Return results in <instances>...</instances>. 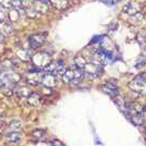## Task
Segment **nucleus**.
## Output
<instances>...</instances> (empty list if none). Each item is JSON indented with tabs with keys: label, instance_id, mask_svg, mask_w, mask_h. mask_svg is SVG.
<instances>
[{
	"label": "nucleus",
	"instance_id": "4468645a",
	"mask_svg": "<svg viewBox=\"0 0 146 146\" xmlns=\"http://www.w3.org/2000/svg\"><path fill=\"white\" fill-rule=\"evenodd\" d=\"M26 102L29 105L31 106H33V107H37L39 103H40V97H39V95L36 94V93H32L29 97L26 98Z\"/></svg>",
	"mask_w": 146,
	"mask_h": 146
},
{
	"label": "nucleus",
	"instance_id": "ddd939ff",
	"mask_svg": "<svg viewBox=\"0 0 146 146\" xmlns=\"http://www.w3.org/2000/svg\"><path fill=\"white\" fill-rule=\"evenodd\" d=\"M6 140L9 143L18 144L19 142L21 141V134L19 133L18 131H12V132H10V133H8L6 135Z\"/></svg>",
	"mask_w": 146,
	"mask_h": 146
},
{
	"label": "nucleus",
	"instance_id": "dca6fc26",
	"mask_svg": "<svg viewBox=\"0 0 146 146\" xmlns=\"http://www.w3.org/2000/svg\"><path fill=\"white\" fill-rule=\"evenodd\" d=\"M17 93H18L19 97L22 98V99H25V100H26V98L32 94V92H31L30 88H27V87H25V86L21 87V88H19L18 91H17Z\"/></svg>",
	"mask_w": 146,
	"mask_h": 146
},
{
	"label": "nucleus",
	"instance_id": "9b49d317",
	"mask_svg": "<svg viewBox=\"0 0 146 146\" xmlns=\"http://www.w3.org/2000/svg\"><path fill=\"white\" fill-rule=\"evenodd\" d=\"M35 5V10L37 12L45 13L48 11V7H49V0H37L36 3L34 2Z\"/></svg>",
	"mask_w": 146,
	"mask_h": 146
},
{
	"label": "nucleus",
	"instance_id": "f03ea898",
	"mask_svg": "<svg viewBox=\"0 0 146 146\" xmlns=\"http://www.w3.org/2000/svg\"><path fill=\"white\" fill-rule=\"evenodd\" d=\"M129 87L134 92L140 95H146V73H142L134 78L130 84Z\"/></svg>",
	"mask_w": 146,
	"mask_h": 146
},
{
	"label": "nucleus",
	"instance_id": "b1692460",
	"mask_svg": "<svg viewBox=\"0 0 146 146\" xmlns=\"http://www.w3.org/2000/svg\"><path fill=\"white\" fill-rule=\"evenodd\" d=\"M145 132H146V129H145Z\"/></svg>",
	"mask_w": 146,
	"mask_h": 146
},
{
	"label": "nucleus",
	"instance_id": "0eeeda50",
	"mask_svg": "<svg viewBox=\"0 0 146 146\" xmlns=\"http://www.w3.org/2000/svg\"><path fill=\"white\" fill-rule=\"evenodd\" d=\"M141 10H142V7L136 1L128 2L125 6L123 7V12L128 14V15H136L141 12Z\"/></svg>",
	"mask_w": 146,
	"mask_h": 146
},
{
	"label": "nucleus",
	"instance_id": "412c9836",
	"mask_svg": "<svg viewBox=\"0 0 146 146\" xmlns=\"http://www.w3.org/2000/svg\"><path fill=\"white\" fill-rule=\"evenodd\" d=\"M37 146H54L52 143H39Z\"/></svg>",
	"mask_w": 146,
	"mask_h": 146
},
{
	"label": "nucleus",
	"instance_id": "f257e3e1",
	"mask_svg": "<svg viewBox=\"0 0 146 146\" xmlns=\"http://www.w3.org/2000/svg\"><path fill=\"white\" fill-rule=\"evenodd\" d=\"M83 78H84L83 71L78 69L75 66L67 69L66 73L62 75L63 82L67 83V84H79Z\"/></svg>",
	"mask_w": 146,
	"mask_h": 146
},
{
	"label": "nucleus",
	"instance_id": "6ab92c4d",
	"mask_svg": "<svg viewBox=\"0 0 146 146\" xmlns=\"http://www.w3.org/2000/svg\"><path fill=\"white\" fill-rule=\"evenodd\" d=\"M33 136L34 137H38V139H42L44 136V131L43 130H36L33 132Z\"/></svg>",
	"mask_w": 146,
	"mask_h": 146
},
{
	"label": "nucleus",
	"instance_id": "7ed1b4c3",
	"mask_svg": "<svg viewBox=\"0 0 146 146\" xmlns=\"http://www.w3.org/2000/svg\"><path fill=\"white\" fill-rule=\"evenodd\" d=\"M103 68V66L98 64L94 61H91V62L87 61V63L85 64V67L82 71H83L84 76L88 78V79H95V78H98L102 74Z\"/></svg>",
	"mask_w": 146,
	"mask_h": 146
},
{
	"label": "nucleus",
	"instance_id": "4be33fe9",
	"mask_svg": "<svg viewBox=\"0 0 146 146\" xmlns=\"http://www.w3.org/2000/svg\"><path fill=\"white\" fill-rule=\"evenodd\" d=\"M2 40H3V35L0 33V42H2Z\"/></svg>",
	"mask_w": 146,
	"mask_h": 146
},
{
	"label": "nucleus",
	"instance_id": "a211bd4d",
	"mask_svg": "<svg viewBox=\"0 0 146 146\" xmlns=\"http://www.w3.org/2000/svg\"><path fill=\"white\" fill-rule=\"evenodd\" d=\"M103 3H105L106 6H109V7H112L115 6V5H117L120 0H100Z\"/></svg>",
	"mask_w": 146,
	"mask_h": 146
},
{
	"label": "nucleus",
	"instance_id": "5701e85b",
	"mask_svg": "<svg viewBox=\"0 0 146 146\" xmlns=\"http://www.w3.org/2000/svg\"><path fill=\"white\" fill-rule=\"evenodd\" d=\"M1 122H2V119H1V117H0V124H1Z\"/></svg>",
	"mask_w": 146,
	"mask_h": 146
},
{
	"label": "nucleus",
	"instance_id": "20e7f679",
	"mask_svg": "<svg viewBox=\"0 0 146 146\" xmlns=\"http://www.w3.org/2000/svg\"><path fill=\"white\" fill-rule=\"evenodd\" d=\"M44 71H45V72L51 73V74H54L56 76H58V75H63V74L66 73L67 67H66L64 61H62V60H58V61H56V62L51 61L48 66L44 69Z\"/></svg>",
	"mask_w": 146,
	"mask_h": 146
},
{
	"label": "nucleus",
	"instance_id": "f8f14e48",
	"mask_svg": "<svg viewBox=\"0 0 146 146\" xmlns=\"http://www.w3.org/2000/svg\"><path fill=\"white\" fill-rule=\"evenodd\" d=\"M49 3L52 5L57 10H66L69 7V1L68 0H49Z\"/></svg>",
	"mask_w": 146,
	"mask_h": 146
},
{
	"label": "nucleus",
	"instance_id": "2eb2a0df",
	"mask_svg": "<svg viewBox=\"0 0 146 146\" xmlns=\"http://www.w3.org/2000/svg\"><path fill=\"white\" fill-rule=\"evenodd\" d=\"M86 63H87V60H86L84 57H82V56H78L74 59V66L78 68V69H80V70H83Z\"/></svg>",
	"mask_w": 146,
	"mask_h": 146
},
{
	"label": "nucleus",
	"instance_id": "39448f33",
	"mask_svg": "<svg viewBox=\"0 0 146 146\" xmlns=\"http://www.w3.org/2000/svg\"><path fill=\"white\" fill-rule=\"evenodd\" d=\"M31 60H32L33 64H34L35 67L39 68V69H45V68L47 67L49 63L52 61L51 60V57H50L48 54L43 52V51H40V52H38V54H35L34 56H32Z\"/></svg>",
	"mask_w": 146,
	"mask_h": 146
},
{
	"label": "nucleus",
	"instance_id": "423d86ee",
	"mask_svg": "<svg viewBox=\"0 0 146 146\" xmlns=\"http://www.w3.org/2000/svg\"><path fill=\"white\" fill-rule=\"evenodd\" d=\"M46 33H37L34 34L29 38V44H30L31 49H37L39 48L46 40Z\"/></svg>",
	"mask_w": 146,
	"mask_h": 146
},
{
	"label": "nucleus",
	"instance_id": "9d476101",
	"mask_svg": "<svg viewBox=\"0 0 146 146\" xmlns=\"http://www.w3.org/2000/svg\"><path fill=\"white\" fill-rule=\"evenodd\" d=\"M42 84H44V85L47 86V87H55L56 84H57V76L48 72L43 73Z\"/></svg>",
	"mask_w": 146,
	"mask_h": 146
},
{
	"label": "nucleus",
	"instance_id": "6e6552de",
	"mask_svg": "<svg viewBox=\"0 0 146 146\" xmlns=\"http://www.w3.org/2000/svg\"><path fill=\"white\" fill-rule=\"evenodd\" d=\"M102 90L104 91V93L108 94L111 97H116L118 95V85L115 82L110 81V82H106L105 84L102 85Z\"/></svg>",
	"mask_w": 146,
	"mask_h": 146
},
{
	"label": "nucleus",
	"instance_id": "aec40b11",
	"mask_svg": "<svg viewBox=\"0 0 146 146\" xmlns=\"http://www.w3.org/2000/svg\"><path fill=\"white\" fill-rule=\"evenodd\" d=\"M7 19H8V18H7L6 13L0 10V24H1V23H5V22L7 21Z\"/></svg>",
	"mask_w": 146,
	"mask_h": 146
},
{
	"label": "nucleus",
	"instance_id": "f3484780",
	"mask_svg": "<svg viewBox=\"0 0 146 146\" xmlns=\"http://www.w3.org/2000/svg\"><path fill=\"white\" fill-rule=\"evenodd\" d=\"M35 2V0H21V7L23 8H30L31 6H33Z\"/></svg>",
	"mask_w": 146,
	"mask_h": 146
},
{
	"label": "nucleus",
	"instance_id": "1a4fd4ad",
	"mask_svg": "<svg viewBox=\"0 0 146 146\" xmlns=\"http://www.w3.org/2000/svg\"><path fill=\"white\" fill-rule=\"evenodd\" d=\"M42 78H43V73H39L37 71H31L26 75V81L29 84L37 85L42 83Z\"/></svg>",
	"mask_w": 146,
	"mask_h": 146
}]
</instances>
